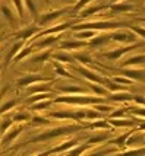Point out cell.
I'll use <instances>...</instances> for the list:
<instances>
[{"instance_id":"obj_28","label":"cell","mask_w":145,"mask_h":156,"mask_svg":"<svg viewBox=\"0 0 145 156\" xmlns=\"http://www.w3.org/2000/svg\"><path fill=\"white\" fill-rule=\"evenodd\" d=\"M51 58L59 63H63V64H68V63H75V58L73 55L66 53V51H62V53H53L51 54Z\"/></svg>"},{"instance_id":"obj_35","label":"cell","mask_w":145,"mask_h":156,"mask_svg":"<svg viewBox=\"0 0 145 156\" xmlns=\"http://www.w3.org/2000/svg\"><path fill=\"white\" fill-rule=\"evenodd\" d=\"M98 34V31H94V29H82V31H76L75 35L79 38V40H88L94 38L95 35Z\"/></svg>"},{"instance_id":"obj_45","label":"cell","mask_w":145,"mask_h":156,"mask_svg":"<svg viewBox=\"0 0 145 156\" xmlns=\"http://www.w3.org/2000/svg\"><path fill=\"white\" fill-rule=\"evenodd\" d=\"M111 80L117 82V83H120V85H126V86H129V85H135V80H132V79H129V77H126V76H123V75L113 76V77H111Z\"/></svg>"},{"instance_id":"obj_32","label":"cell","mask_w":145,"mask_h":156,"mask_svg":"<svg viewBox=\"0 0 145 156\" xmlns=\"http://www.w3.org/2000/svg\"><path fill=\"white\" fill-rule=\"evenodd\" d=\"M88 88L98 96H107L109 95V89L106 88L104 85H100V83H88Z\"/></svg>"},{"instance_id":"obj_26","label":"cell","mask_w":145,"mask_h":156,"mask_svg":"<svg viewBox=\"0 0 145 156\" xmlns=\"http://www.w3.org/2000/svg\"><path fill=\"white\" fill-rule=\"evenodd\" d=\"M73 58H75L76 61H79L82 66H90L91 63H92V57H91V54L88 53V51H76V53H73Z\"/></svg>"},{"instance_id":"obj_4","label":"cell","mask_w":145,"mask_h":156,"mask_svg":"<svg viewBox=\"0 0 145 156\" xmlns=\"http://www.w3.org/2000/svg\"><path fill=\"white\" fill-rule=\"evenodd\" d=\"M145 42H133V44H126L125 47H117V48H113L110 51H107V53H101V57L104 58H109V60H119L122 55H125L126 53H129V51H133V50H136L139 47H144Z\"/></svg>"},{"instance_id":"obj_13","label":"cell","mask_w":145,"mask_h":156,"mask_svg":"<svg viewBox=\"0 0 145 156\" xmlns=\"http://www.w3.org/2000/svg\"><path fill=\"white\" fill-rule=\"evenodd\" d=\"M78 143H79V139H78V137H75V139H70V140H68V142L59 143L56 147H53V149H48V150H46V152H43V153H66L69 149H72V147L78 146Z\"/></svg>"},{"instance_id":"obj_50","label":"cell","mask_w":145,"mask_h":156,"mask_svg":"<svg viewBox=\"0 0 145 156\" xmlns=\"http://www.w3.org/2000/svg\"><path fill=\"white\" fill-rule=\"evenodd\" d=\"M132 101L135 102L136 105L145 107V96L144 95H133V99H132Z\"/></svg>"},{"instance_id":"obj_19","label":"cell","mask_w":145,"mask_h":156,"mask_svg":"<svg viewBox=\"0 0 145 156\" xmlns=\"http://www.w3.org/2000/svg\"><path fill=\"white\" fill-rule=\"evenodd\" d=\"M111 42L110 40V34L107 32H103V34H97L94 38L90 40V47H103L106 44Z\"/></svg>"},{"instance_id":"obj_25","label":"cell","mask_w":145,"mask_h":156,"mask_svg":"<svg viewBox=\"0 0 145 156\" xmlns=\"http://www.w3.org/2000/svg\"><path fill=\"white\" fill-rule=\"evenodd\" d=\"M87 129H92V130H104V131H109L111 130L110 122L104 118H100L98 121L97 120H92L90 124H87Z\"/></svg>"},{"instance_id":"obj_17","label":"cell","mask_w":145,"mask_h":156,"mask_svg":"<svg viewBox=\"0 0 145 156\" xmlns=\"http://www.w3.org/2000/svg\"><path fill=\"white\" fill-rule=\"evenodd\" d=\"M109 6H110V5H104V3H101V5H95V6L84 7L82 10L78 12V15H79V18L85 19V18H88V16H92L94 13H100V12H103V10H107Z\"/></svg>"},{"instance_id":"obj_51","label":"cell","mask_w":145,"mask_h":156,"mask_svg":"<svg viewBox=\"0 0 145 156\" xmlns=\"http://www.w3.org/2000/svg\"><path fill=\"white\" fill-rule=\"evenodd\" d=\"M136 20H139V22H145V18H136Z\"/></svg>"},{"instance_id":"obj_24","label":"cell","mask_w":145,"mask_h":156,"mask_svg":"<svg viewBox=\"0 0 145 156\" xmlns=\"http://www.w3.org/2000/svg\"><path fill=\"white\" fill-rule=\"evenodd\" d=\"M59 41V35H46V38H40L34 44V48H47Z\"/></svg>"},{"instance_id":"obj_7","label":"cell","mask_w":145,"mask_h":156,"mask_svg":"<svg viewBox=\"0 0 145 156\" xmlns=\"http://www.w3.org/2000/svg\"><path fill=\"white\" fill-rule=\"evenodd\" d=\"M69 10H72V7H62V9H56V10H51V12H46L38 16V25L40 27H44L47 25L48 22H53V20L59 19L60 16H63L65 13H68Z\"/></svg>"},{"instance_id":"obj_23","label":"cell","mask_w":145,"mask_h":156,"mask_svg":"<svg viewBox=\"0 0 145 156\" xmlns=\"http://www.w3.org/2000/svg\"><path fill=\"white\" fill-rule=\"evenodd\" d=\"M24 47H25V41H24V40L16 41V42H15L13 45H12V48H10V51H9L7 57H6V63H5V67L10 64V61L13 60L15 57H16V54H18V53H19V51H21Z\"/></svg>"},{"instance_id":"obj_11","label":"cell","mask_w":145,"mask_h":156,"mask_svg":"<svg viewBox=\"0 0 145 156\" xmlns=\"http://www.w3.org/2000/svg\"><path fill=\"white\" fill-rule=\"evenodd\" d=\"M22 130H24V126H18V127H13V129L7 130L6 133L2 136V139H0V146L6 147L9 144H12V142L22 133Z\"/></svg>"},{"instance_id":"obj_15","label":"cell","mask_w":145,"mask_h":156,"mask_svg":"<svg viewBox=\"0 0 145 156\" xmlns=\"http://www.w3.org/2000/svg\"><path fill=\"white\" fill-rule=\"evenodd\" d=\"M107 102H132L133 99V95L129 94L128 90H122V92H110L109 95L106 96Z\"/></svg>"},{"instance_id":"obj_20","label":"cell","mask_w":145,"mask_h":156,"mask_svg":"<svg viewBox=\"0 0 145 156\" xmlns=\"http://www.w3.org/2000/svg\"><path fill=\"white\" fill-rule=\"evenodd\" d=\"M136 7V5H132L131 2H128V3H111L109 9H110L111 12H120V13H128V12H132L133 9Z\"/></svg>"},{"instance_id":"obj_40","label":"cell","mask_w":145,"mask_h":156,"mask_svg":"<svg viewBox=\"0 0 145 156\" xmlns=\"http://www.w3.org/2000/svg\"><path fill=\"white\" fill-rule=\"evenodd\" d=\"M25 6H27V10L32 15V18L35 20H38V9H37V5H35L34 0H25Z\"/></svg>"},{"instance_id":"obj_42","label":"cell","mask_w":145,"mask_h":156,"mask_svg":"<svg viewBox=\"0 0 145 156\" xmlns=\"http://www.w3.org/2000/svg\"><path fill=\"white\" fill-rule=\"evenodd\" d=\"M92 108H95L97 111H100V112H103V114H110L113 109L116 108V107H113V105H107L106 102H100V104H94L92 105Z\"/></svg>"},{"instance_id":"obj_3","label":"cell","mask_w":145,"mask_h":156,"mask_svg":"<svg viewBox=\"0 0 145 156\" xmlns=\"http://www.w3.org/2000/svg\"><path fill=\"white\" fill-rule=\"evenodd\" d=\"M100 102H107L104 96L98 95H87V94H75V95H60L53 99V104H68V105H94Z\"/></svg>"},{"instance_id":"obj_21","label":"cell","mask_w":145,"mask_h":156,"mask_svg":"<svg viewBox=\"0 0 145 156\" xmlns=\"http://www.w3.org/2000/svg\"><path fill=\"white\" fill-rule=\"evenodd\" d=\"M141 64H145V54L132 55L129 58H126L122 63L120 67H136V66H141Z\"/></svg>"},{"instance_id":"obj_54","label":"cell","mask_w":145,"mask_h":156,"mask_svg":"<svg viewBox=\"0 0 145 156\" xmlns=\"http://www.w3.org/2000/svg\"><path fill=\"white\" fill-rule=\"evenodd\" d=\"M0 70H2V66H0Z\"/></svg>"},{"instance_id":"obj_10","label":"cell","mask_w":145,"mask_h":156,"mask_svg":"<svg viewBox=\"0 0 145 156\" xmlns=\"http://www.w3.org/2000/svg\"><path fill=\"white\" fill-rule=\"evenodd\" d=\"M90 45V41L85 40H66L60 42V48L65 51H78L81 48H85Z\"/></svg>"},{"instance_id":"obj_31","label":"cell","mask_w":145,"mask_h":156,"mask_svg":"<svg viewBox=\"0 0 145 156\" xmlns=\"http://www.w3.org/2000/svg\"><path fill=\"white\" fill-rule=\"evenodd\" d=\"M19 102H21L19 98H13V99H9V101H6L5 104H2V105H0V115L9 112V111L12 108H15L16 105H19Z\"/></svg>"},{"instance_id":"obj_46","label":"cell","mask_w":145,"mask_h":156,"mask_svg":"<svg viewBox=\"0 0 145 156\" xmlns=\"http://www.w3.org/2000/svg\"><path fill=\"white\" fill-rule=\"evenodd\" d=\"M12 118H13L15 122H25V121H31L32 115L28 114V112H18V114H15Z\"/></svg>"},{"instance_id":"obj_22","label":"cell","mask_w":145,"mask_h":156,"mask_svg":"<svg viewBox=\"0 0 145 156\" xmlns=\"http://www.w3.org/2000/svg\"><path fill=\"white\" fill-rule=\"evenodd\" d=\"M111 127H133L138 124V120H128V118H107Z\"/></svg>"},{"instance_id":"obj_9","label":"cell","mask_w":145,"mask_h":156,"mask_svg":"<svg viewBox=\"0 0 145 156\" xmlns=\"http://www.w3.org/2000/svg\"><path fill=\"white\" fill-rule=\"evenodd\" d=\"M120 75L129 77L135 82H145V69H135V67H120Z\"/></svg>"},{"instance_id":"obj_38","label":"cell","mask_w":145,"mask_h":156,"mask_svg":"<svg viewBox=\"0 0 145 156\" xmlns=\"http://www.w3.org/2000/svg\"><path fill=\"white\" fill-rule=\"evenodd\" d=\"M32 51H34V45H25V47L22 48L21 51L16 54V57L13 58V61H21V60H24L25 57H28L29 54H32Z\"/></svg>"},{"instance_id":"obj_8","label":"cell","mask_w":145,"mask_h":156,"mask_svg":"<svg viewBox=\"0 0 145 156\" xmlns=\"http://www.w3.org/2000/svg\"><path fill=\"white\" fill-rule=\"evenodd\" d=\"M73 69H75L78 73H81V75H82L88 82H91V83H100V85H104L106 80H107V77H104V76H101L100 73H97V72L91 70V69L84 67V66H76V67H73Z\"/></svg>"},{"instance_id":"obj_41","label":"cell","mask_w":145,"mask_h":156,"mask_svg":"<svg viewBox=\"0 0 145 156\" xmlns=\"http://www.w3.org/2000/svg\"><path fill=\"white\" fill-rule=\"evenodd\" d=\"M15 5V10H16V13L18 16L24 19L25 18V0H12Z\"/></svg>"},{"instance_id":"obj_43","label":"cell","mask_w":145,"mask_h":156,"mask_svg":"<svg viewBox=\"0 0 145 156\" xmlns=\"http://www.w3.org/2000/svg\"><path fill=\"white\" fill-rule=\"evenodd\" d=\"M128 109H129V107H120V108H114L110 114H109V117H107V118H123V117L126 115V112H128Z\"/></svg>"},{"instance_id":"obj_29","label":"cell","mask_w":145,"mask_h":156,"mask_svg":"<svg viewBox=\"0 0 145 156\" xmlns=\"http://www.w3.org/2000/svg\"><path fill=\"white\" fill-rule=\"evenodd\" d=\"M132 133H133V129L129 130V131H126V133H123L122 136L111 139V140L109 139V140H107V144H114V146H119V147H123V146H126V140H128V137L131 136Z\"/></svg>"},{"instance_id":"obj_16","label":"cell","mask_w":145,"mask_h":156,"mask_svg":"<svg viewBox=\"0 0 145 156\" xmlns=\"http://www.w3.org/2000/svg\"><path fill=\"white\" fill-rule=\"evenodd\" d=\"M56 90L62 92L63 95H75V94H87L88 89L85 86H79V85H65V86H54Z\"/></svg>"},{"instance_id":"obj_34","label":"cell","mask_w":145,"mask_h":156,"mask_svg":"<svg viewBox=\"0 0 145 156\" xmlns=\"http://www.w3.org/2000/svg\"><path fill=\"white\" fill-rule=\"evenodd\" d=\"M53 64H54V72H56V75H59V76H62V77H66V79H70V80H78L76 77H73V75H69L65 69L62 67V63H59V61H56L53 60Z\"/></svg>"},{"instance_id":"obj_30","label":"cell","mask_w":145,"mask_h":156,"mask_svg":"<svg viewBox=\"0 0 145 156\" xmlns=\"http://www.w3.org/2000/svg\"><path fill=\"white\" fill-rule=\"evenodd\" d=\"M51 83H54V82H41L40 85H37V86H28L29 88V92L31 94H41V92H50L51 88H50V85Z\"/></svg>"},{"instance_id":"obj_12","label":"cell","mask_w":145,"mask_h":156,"mask_svg":"<svg viewBox=\"0 0 145 156\" xmlns=\"http://www.w3.org/2000/svg\"><path fill=\"white\" fill-rule=\"evenodd\" d=\"M73 25V23H70V22H63V23H59V25H56V27H50L47 28V29H43V31H40L38 34L35 35L34 38H43V37H46V35H53V34H60V32H63V31H66L68 28H70Z\"/></svg>"},{"instance_id":"obj_18","label":"cell","mask_w":145,"mask_h":156,"mask_svg":"<svg viewBox=\"0 0 145 156\" xmlns=\"http://www.w3.org/2000/svg\"><path fill=\"white\" fill-rule=\"evenodd\" d=\"M0 12L3 13V16H5V19L10 23V27H16L18 25V20H16V16H15V10L12 9V7L7 5L6 2L5 3H2L0 5Z\"/></svg>"},{"instance_id":"obj_37","label":"cell","mask_w":145,"mask_h":156,"mask_svg":"<svg viewBox=\"0 0 145 156\" xmlns=\"http://www.w3.org/2000/svg\"><path fill=\"white\" fill-rule=\"evenodd\" d=\"M128 112H131V115L136 117V118L145 120V107H141V105H133V107H129Z\"/></svg>"},{"instance_id":"obj_27","label":"cell","mask_w":145,"mask_h":156,"mask_svg":"<svg viewBox=\"0 0 145 156\" xmlns=\"http://www.w3.org/2000/svg\"><path fill=\"white\" fill-rule=\"evenodd\" d=\"M109 137H110V134H107V133H97L95 136H90V137H88L87 144L92 147V146H95V144H101V143L107 142V140H109Z\"/></svg>"},{"instance_id":"obj_49","label":"cell","mask_w":145,"mask_h":156,"mask_svg":"<svg viewBox=\"0 0 145 156\" xmlns=\"http://www.w3.org/2000/svg\"><path fill=\"white\" fill-rule=\"evenodd\" d=\"M129 29H131L132 32H135V34L138 35V37H141L142 40H145V28L142 27H136V25H129Z\"/></svg>"},{"instance_id":"obj_47","label":"cell","mask_w":145,"mask_h":156,"mask_svg":"<svg viewBox=\"0 0 145 156\" xmlns=\"http://www.w3.org/2000/svg\"><path fill=\"white\" fill-rule=\"evenodd\" d=\"M12 124H13V118H6V120H3V121L0 122V134L3 136L7 130L12 127Z\"/></svg>"},{"instance_id":"obj_44","label":"cell","mask_w":145,"mask_h":156,"mask_svg":"<svg viewBox=\"0 0 145 156\" xmlns=\"http://www.w3.org/2000/svg\"><path fill=\"white\" fill-rule=\"evenodd\" d=\"M51 54H53V50H47V51H44L43 54L32 57V63H41L43 64V63H46V61H47V58L51 57Z\"/></svg>"},{"instance_id":"obj_48","label":"cell","mask_w":145,"mask_h":156,"mask_svg":"<svg viewBox=\"0 0 145 156\" xmlns=\"http://www.w3.org/2000/svg\"><path fill=\"white\" fill-rule=\"evenodd\" d=\"M91 2H92V0H78L75 6H72V12H73V13H78L79 10H82L84 7L88 6Z\"/></svg>"},{"instance_id":"obj_33","label":"cell","mask_w":145,"mask_h":156,"mask_svg":"<svg viewBox=\"0 0 145 156\" xmlns=\"http://www.w3.org/2000/svg\"><path fill=\"white\" fill-rule=\"evenodd\" d=\"M51 104H53V99H43V101H38L35 104H31L29 108H31V111H44L48 107H51Z\"/></svg>"},{"instance_id":"obj_52","label":"cell","mask_w":145,"mask_h":156,"mask_svg":"<svg viewBox=\"0 0 145 156\" xmlns=\"http://www.w3.org/2000/svg\"><path fill=\"white\" fill-rule=\"evenodd\" d=\"M5 38V34H0V42H2V40Z\"/></svg>"},{"instance_id":"obj_53","label":"cell","mask_w":145,"mask_h":156,"mask_svg":"<svg viewBox=\"0 0 145 156\" xmlns=\"http://www.w3.org/2000/svg\"><path fill=\"white\" fill-rule=\"evenodd\" d=\"M113 2H119V0H113Z\"/></svg>"},{"instance_id":"obj_36","label":"cell","mask_w":145,"mask_h":156,"mask_svg":"<svg viewBox=\"0 0 145 156\" xmlns=\"http://www.w3.org/2000/svg\"><path fill=\"white\" fill-rule=\"evenodd\" d=\"M31 122H32L34 126H44V127H48V126H51V118H50V117L32 115Z\"/></svg>"},{"instance_id":"obj_1","label":"cell","mask_w":145,"mask_h":156,"mask_svg":"<svg viewBox=\"0 0 145 156\" xmlns=\"http://www.w3.org/2000/svg\"><path fill=\"white\" fill-rule=\"evenodd\" d=\"M87 129V124H81V122H75V124H66V126H57V127H51V129L43 131L41 134H38L37 137L28 140L27 143H38V142H47L56 137H63L69 136L72 133H78ZM25 143V144H27Z\"/></svg>"},{"instance_id":"obj_14","label":"cell","mask_w":145,"mask_h":156,"mask_svg":"<svg viewBox=\"0 0 145 156\" xmlns=\"http://www.w3.org/2000/svg\"><path fill=\"white\" fill-rule=\"evenodd\" d=\"M38 32H40V27L38 25H31V27H28V28H22L21 31H18L16 34H13V37L19 38V40L27 41V40L34 38Z\"/></svg>"},{"instance_id":"obj_2","label":"cell","mask_w":145,"mask_h":156,"mask_svg":"<svg viewBox=\"0 0 145 156\" xmlns=\"http://www.w3.org/2000/svg\"><path fill=\"white\" fill-rule=\"evenodd\" d=\"M131 22H125V20H91V22H81V23H76L72 25L73 32L76 31H82V29H94V31H116L119 28H129Z\"/></svg>"},{"instance_id":"obj_39","label":"cell","mask_w":145,"mask_h":156,"mask_svg":"<svg viewBox=\"0 0 145 156\" xmlns=\"http://www.w3.org/2000/svg\"><path fill=\"white\" fill-rule=\"evenodd\" d=\"M47 98H51L50 92H41V94H34V95L31 96V98H28V99H27V104H28V105H31V104H35V102H38V101L47 99Z\"/></svg>"},{"instance_id":"obj_5","label":"cell","mask_w":145,"mask_h":156,"mask_svg":"<svg viewBox=\"0 0 145 156\" xmlns=\"http://www.w3.org/2000/svg\"><path fill=\"white\" fill-rule=\"evenodd\" d=\"M56 79H50L47 76L37 75V73H29V75H24L22 77L16 79V85L19 88H28L34 83H41V82H54Z\"/></svg>"},{"instance_id":"obj_6","label":"cell","mask_w":145,"mask_h":156,"mask_svg":"<svg viewBox=\"0 0 145 156\" xmlns=\"http://www.w3.org/2000/svg\"><path fill=\"white\" fill-rule=\"evenodd\" d=\"M110 40L113 42H119V44H133L138 41V35L135 32H126V31H111L110 32Z\"/></svg>"}]
</instances>
